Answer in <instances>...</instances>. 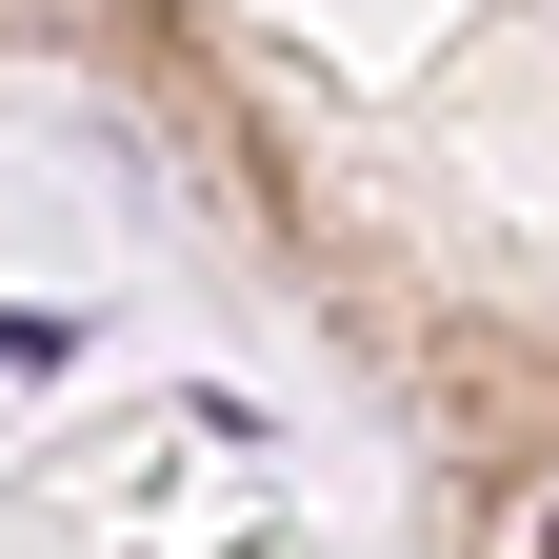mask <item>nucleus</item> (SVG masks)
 <instances>
[{
	"mask_svg": "<svg viewBox=\"0 0 559 559\" xmlns=\"http://www.w3.org/2000/svg\"><path fill=\"white\" fill-rule=\"evenodd\" d=\"M539 559H559V520H539Z\"/></svg>",
	"mask_w": 559,
	"mask_h": 559,
	"instance_id": "f257e3e1",
	"label": "nucleus"
}]
</instances>
